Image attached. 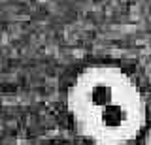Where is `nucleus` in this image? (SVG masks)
<instances>
[{"label": "nucleus", "instance_id": "f257e3e1", "mask_svg": "<svg viewBox=\"0 0 151 145\" xmlns=\"http://www.w3.org/2000/svg\"><path fill=\"white\" fill-rule=\"evenodd\" d=\"M68 109L78 132L94 145H129L145 126L138 85L110 64L85 68L68 89Z\"/></svg>", "mask_w": 151, "mask_h": 145}, {"label": "nucleus", "instance_id": "f03ea898", "mask_svg": "<svg viewBox=\"0 0 151 145\" xmlns=\"http://www.w3.org/2000/svg\"><path fill=\"white\" fill-rule=\"evenodd\" d=\"M145 145H151V130H149V134H147V138H145Z\"/></svg>", "mask_w": 151, "mask_h": 145}]
</instances>
